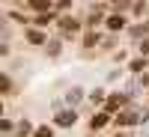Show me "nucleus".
I'll list each match as a JSON object with an SVG mask.
<instances>
[{
  "label": "nucleus",
  "instance_id": "5",
  "mask_svg": "<svg viewBox=\"0 0 149 137\" xmlns=\"http://www.w3.org/2000/svg\"><path fill=\"white\" fill-rule=\"evenodd\" d=\"M113 122L125 128V125H134V122H140V119H137V113H131V110H119V113L113 116Z\"/></svg>",
  "mask_w": 149,
  "mask_h": 137
},
{
  "label": "nucleus",
  "instance_id": "8",
  "mask_svg": "<svg viewBox=\"0 0 149 137\" xmlns=\"http://www.w3.org/2000/svg\"><path fill=\"white\" fill-rule=\"evenodd\" d=\"M81 98H84V90H81V86H72L69 95H66V102H69V104H78Z\"/></svg>",
  "mask_w": 149,
  "mask_h": 137
},
{
  "label": "nucleus",
  "instance_id": "12",
  "mask_svg": "<svg viewBox=\"0 0 149 137\" xmlns=\"http://www.w3.org/2000/svg\"><path fill=\"white\" fill-rule=\"evenodd\" d=\"M33 131H36V128L30 125L27 119H21V122H18V134H21V137H27V134H33Z\"/></svg>",
  "mask_w": 149,
  "mask_h": 137
},
{
  "label": "nucleus",
  "instance_id": "18",
  "mask_svg": "<svg viewBox=\"0 0 149 137\" xmlns=\"http://www.w3.org/2000/svg\"><path fill=\"white\" fill-rule=\"evenodd\" d=\"M140 54H143V57L149 54V39H146V42H140Z\"/></svg>",
  "mask_w": 149,
  "mask_h": 137
},
{
  "label": "nucleus",
  "instance_id": "6",
  "mask_svg": "<svg viewBox=\"0 0 149 137\" xmlns=\"http://www.w3.org/2000/svg\"><path fill=\"white\" fill-rule=\"evenodd\" d=\"M107 30L110 33H116V30H122V27H125V18H122V15H107Z\"/></svg>",
  "mask_w": 149,
  "mask_h": 137
},
{
  "label": "nucleus",
  "instance_id": "15",
  "mask_svg": "<svg viewBox=\"0 0 149 137\" xmlns=\"http://www.w3.org/2000/svg\"><path fill=\"white\" fill-rule=\"evenodd\" d=\"M51 21H54V12H51V15H39V18H36V27H48Z\"/></svg>",
  "mask_w": 149,
  "mask_h": 137
},
{
  "label": "nucleus",
  "instance_id": "11",
  "mask_svg": "<svg viewBox=\"0 0 149 137\" xmlns=\"http://www.w3.org/2000/svg\"><path fill=\"white\" fill-rule=\"evenodd\" d=\"M95 42H98V33H95V30H86V36H84V48H93Z\"/></svg>",
  "mask_w": 149,
  "mask_h": 137
},
{
  "label": "nucleus",
  "instance_id": "7",
  "mask_svg": "<svg viewBox=\"0 0 149 137\" xmlns=\"http://www.w3.org/2000/svg\"><path fill=\"white\" fill-rule=\"evenodd\" d=\"M107 122H110V113H95V116L90 119V128H93V131H98V128H104Z\"/></svg>",
  "mask_w": 149,
  "mask_h": 137
},
{
  "label": "nucleus",
  "instance_id": "3",
  "mask_svg": "<svg viewBox=\"0 0 149 137\" xmlns=\"http://www.w3.org/2000/svg\"><path fill=\"white\" fill-rule=\"evenodd\" d=\"M74 122H78V113H74V107H72V110H60V113H57V125H60V128H72Z\"/></svg>",
  "mask_w": 149,
  "mask_h": 137
},
{
  "label": "nucleus",
  "instance_id": "9",
  "mask_svg": "<svg viewBox=\"0 0 149 137\" xmlns=\"http://www.w3.org/2000/svg\"><path fill=\"white\" fill-rule=\"evenodd\" d=\"M90 102H93V104H107L104 90H93V92H90Z\"/></svg>",
  "mask_w": 149,
  "mask_h": 137
},
{
  "label": "nucleus",
  "instance_id": "4",
  "mask_svg": "<svg viewBox=\"0 0 149 137\" xmlns=\"http://www.w3.org/2000/svg\"><path fill=\"white\" fill-rule=\"evenodd\" d=\"M24 39H27L30 45H48V36H45L42 30H33V27L24 30Z\"/></svg>",
  "mask_w": 149,
  "mask_h": 137
},
{
  "label": "nucleus",
  "instance_id": "17",
  "mask_svg": "<svg viewBox=\"0 0 149 137\" xmlns=\"http://www.w3.org/2000/svg\"><path fill=\"white\" fill-rule=\"evenodd\" d=\"M0 128H3V131H12V119H0Z\"/></svg>",
  "mask_w": 149,
  "mask_h": 137
},
{
  "label": "nucleus",
  "instance_id": "2",
  "mask_svg": "<svg viewBox=\"0 0 149 137\" xmlns=\"http://www.w3.org/2000/svg\"><path fill=\"white\" fill-rule=\"evenodd\" d=\"M128 104V95H122V92H113L107 98V104H104V113H113V110H119V107H125Z\"/></svg>",
  "mask_w": 149,
  "mask_h": 137
},
{
  "label": "nucleus",
  "instance_id": "13",
  "mask_svg": "<svg viewBox=\"0 0 149 137\" xmlns=\"http://www.w3.org/2000/svg\"><path fill=\"white\" fill-rule=\"evenodd\" d=\"M131 72H143L146 69V57H137V60H131V66H128Z\"/></svg>",
  "mask_w": 149,
  "mask_h": 137
},
{
  "label": "nucleus",
  "instance_id": "16",
  "mask_svg": "<svg viewBox=\"0 0 149 137\" xmlns=\"http://www.w3.org/2000/svg\"><path fill=\"white\" fill-rule=\"evenodd\" d=\"M45 48H48V54H51V57H57V54H60V42H48Z\"/></svg>",
  "mask_w": 149,
  "mask_h": 137
},
{
  "label": "nucleus",
  "instance_id": "10",
  "mask_svg": "<svg viewBox=\"0 0 149 137\" xmlns=\"http://www.w3.org/2000/svg\"><path fill=\"white\" fill-rule=\"evenodd\" d=\"M0 90H3V95H9V92H12V81H9V74H6V72L0 74Z\"/></svg>",
  "mask_w": 149,
  "mask_h": 137
},
{
  "label": "nucleus",
  "instance_id": "14",
  "mask_svg": "<svg viewBox=\"0 0 149 137\" xmlns=\"http://www.w3.org/2000/svg\"><path fill=\"white\" fill-rule=\"evenodd\" d=\"M33 137H54V128H48V125H39L33 131Z\"/></svg>",
  "mask_w": 149,
  "mask_h": 137
},
{
  "label": "nucleus",
  "instance_id": "1",
  "mask_svg": "<svg viewBox=\"0 0 149 137\" xmlns=\"http://www.w3.org/2000/svg\"><path fill=\"white\" fill-rule=\"evenodd\" d=\"M57 24H60V30H63V36H74V33H81V27H84V21H81V18H74V15L60 18Z\"/></svg>",
  "mask_w": 149,
  "mask_h": 137
}]
</instances>
